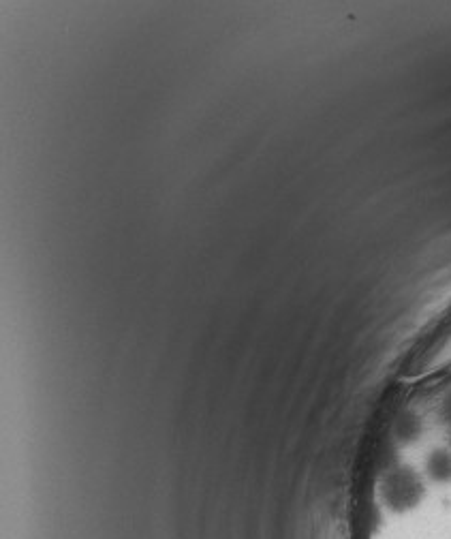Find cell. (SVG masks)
<instances>
[{"label":"cell","instance_id":"cell-1","mask_svg":"<svg viewBox=\"0 0 451 539\" xmlns=\"http://www.w3.org/2000/svg\"><path fill=\"white\" fill-rule=\"evenodd\" d=\"M385 503L396 512L411 510L422 497V484L409 469H398L383 484Z\"/></svg>","mask_w":451,"mask_h":539},{"label":"cell","instance_id":"cell-2","mask_svg":"<svg viewBox=\"0 0 451 539\" xmlns=\"http://www.w3.org/2000/svg\"><path fill=\"white\" fill-rule=\"evenodd\" d=\"M428 469L437 480H451V454L437 452L430 458Z\"/></svg>","mask_w":451,"mask_h":539}]
</instances>
